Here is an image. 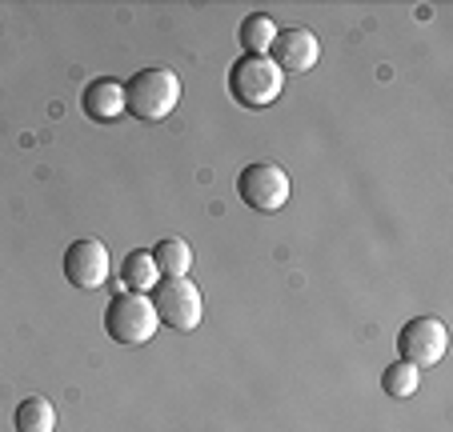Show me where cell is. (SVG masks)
<instances>
[{
    "instance_id": "1",
    "label": "cell",
    "mask_w": 453,
    "mask_h": 432,
    "mask_svg": "<svg viewBox=\"0 0 453 432\" xmlns=\"http://www.w3.org/2000/svg\"><path fill=\"white\" fill-rule=\"evenodd\" d=\"M177 104H180V80L169 68H141L125 85V112H133L137 120H149V125L173 117Z\"/></svg>"
},
{
    "instance_id": "2",
    "label": "cell",
    "mask_w": 453,
    "mask_h": 432,
    "mask_svg": "<svg viewBox=\"0 0 453 432\" xmlns=\"http://www.w3.org/2000/svg\"><path fill=\"white\" fill-rule=\"evenodd\" d=\"M161 329V316H157L153 300L145 292H120L109 300L104 308V332H109L117 345H149Z\"/></svg>"
},
{
    "instance_id": "3",
    "label": "cell",
    "mask_w": 453,
    "mask_h": 432,
    "mask_svg": "<svg viewBox=\"0 0 453 432\" xmlns=\"http://www.w3.org/2000/svg\"><path fill=\"white\" fill-rule=\"evenodd\" d=\"M285 88V72L269 57H241L229 68V93L241 109H269Z\"/></svg>"
},
{
    "instance_id": "4",
    "label": "cell",
    "mask_w": 453,
    "mask_h": 432,
    "mask_svg": "<svg viewBox=\"0 0 453 432\" xmlns=\"http://www.w3.org/2000/svg\"><path fill=\"white\" fill-rule=\"evenodd\" d=\"M237 196L253 212H281L293 196V180L281 164L273 161H257L249 169H241L237 177Z\"/></svg>"
},
{
    "instance_id": "5",
    "label": "cell",
    "mask_w": 453,
    "mask_h": 432,
    "mask_svg": "<svg viewBox=\"0 0 453 432\" xmlns=\"http://www.w3.org/2000/svg\"><path fill=\"white\" fill-rule=\"evenodd\" d=\"M153 308L169 329L177 332H193L205 316V305H201V288L188 277H161L153 288Z\"/></svg>"
},
{
    "instance_id": "6",
    "label": "cell",
    "mask_w": 453,
    "mask_h": 432,
    "mask_svg": "<svg viewBox=\"0 0 453 432\" xmlns=\"http://www.w3.org/2000/svg\"><path fill=\"white\" fill-rule=\"evenodd\" d=\"M397 352H402V360L413 368L441 365L445 352H449V329H445L437 316H413L402 329V337H397Z\"/></svg>"
},
{
    "instance_id": "7",
    "label": "cell",
    "mask_w": 453,
    "mask_h": 432,
    "mask_svg": "<svg viewBox=\"0 0 453 432\" xmlns=\"http://www.w3.org/2000/svg\"><path fill=\"white\" fill-rule=\"evenodd\" d=\"M65 277H69V284L85 288V292L101 288L109 280V248H104V240L96 237L73 240L69 253H65Z\"/></svg>"
},
{
    "instance_id": "8",
    "label": "cell",
    "mask_w": 453,
    "mask_h": 432,
    "mask_svg": "<svg viewBox=\"0 0 453 432\" xmlns=\"http://www.w3.org/2000/svg\"><path fill=\"white\" fill-rule=\"evenodd\" d=\"M269 60H273L281 72L301 77V72H309V68L321 60V41H317L309 28H285V33H277L273 49H269Z\"/></svg>"
},
{
    "instance_id": "9",
    "label": "cell",
    "mask_w": 453,
    "mask_h": 432,
    "mask_svg": "<svg viewBox=\"0 0 453 432\" xmlns=\"http://www.w3.org/2000/svg\"><path fill=\"white\" fill-rule=\"evenodd\" d=\"M81 109H85L88 120H101V125H109V120H120L125 117V85L120 80H88L85 85V96H81Z\"/></svg>"
},
{
    "instance_id": "10",
    "label": "cell",
    "mask_w": 453,
    "mask_h": 432,
    "mask_svg": "<svg viewBox=\"0 0 453 432\" xmlns=\"http://www.w3.org/2000/svg\"><path fill=\"white\" fill-rule=\"evenodd\" d=\"M237 41H241V49H245V57H269V49H273V41H277L273 17H269V12H249L237 28Z\"/></svg>"
},
{
    "instance_id": "11",
    "label": "cell",
    "mask_w": 453,
    "mask_h": 432,
    "mask_svg": "<svg viewBox=\"0 0 453 432\" xmlns=\"http://www.w3.org/2000/svg\"><path fill=\"white\" fill-rule=\"evenodd\" d=\"M120 280H125L128 292H153L157 280H161V272H157V264H153V253H149V248H133V253L125 256Z\"/></svg>"
},
{
    "instance_id": "12",
    "label": "cell",
    "mask_w": 453,
    "mask_h": 432,
    "mask_svg": "<svg viewBox=\"0 0 453 432\" xmlns=\"http://www.w3.org/2000/svg\"><path fill=\"white\" fill-rule=\"evenodd\" d=\"M153 264L165 277H188V269H193V248L180 237H165V240H157V248H153Z\"/></svg>"
},
{
    "instance_id": "13",
    "label": "cell",
    "mask_w": 453,
    "mask_h": 432,
    "mask_svg": "<svg viewBox=\"0 0 453 432\" xmlns=\"http://www.w3.org/2000/svg\"><path fill=\"white\" fill-rule=\"evenodd\" d=\"M12 424H17V432H52L57 428V408H52V400H44V397H28L17 405Z\"/></svg>"
},
{
    "instance_id": "14",
    "label": "cell",
    "mask_w": 453,
    "mask_h": 432,
    "mask_svg": "<svg viewBox=\"0 0 453 432\" xmlns=\"http://www.w3.org/2000/svg\"><path fill=\"white\" fill-rule=\"evenodd\" d=\"M418 384H421V368L405 365V360H394V365L381 373V389L394 400H410L413 392H418Z\"/></svg>"
}]
</instances>
